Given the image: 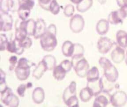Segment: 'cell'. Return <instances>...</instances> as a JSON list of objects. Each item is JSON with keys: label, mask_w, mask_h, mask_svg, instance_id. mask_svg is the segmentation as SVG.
Wrapping results in <instances>:
<instances>
[{"label": "cell", "mask_w": 127, "mask_h": 107, "mask_svg": "<svg viewBox=\"0 0 127 107\" xmlns=\"http://www.w3.org/2000/svg\"><path fill=\"white\" fill-rule=\"evenodd\" d=\"M56 35V26L54 24H51L47 28L45 34L40 38V45L42 50L45 51L51 52L55 49L58 44Z\"/></svg>", "instance_id": "6da1fadb"}, {"label": "cell", "mask_w": 127, "mask_h": 107, "mask_svg": "<svg viewBox=\"0 0 127 107\" xmlns=\"http://www.w3.org/2000/svg\"><path fill=\"white\" fill-rule=\"evenodd\" d=\"M98 63L104 69V76L108 81L115 83L119 78V72L110 60L102 57L99 59Z\"/></svg>", "instance_id": "7a4b0ae2"}, {"label": "cell", "mask_w": 127, "mask_h": 107, "mask_svg": "<svg viewBox=\"0 0 127 107\" xmlns=\"http://www.w3.org/2000/svg\"><path fill=\"white\" fill-rule=\"evenodd\" d=\"M63 100L67 107H78L79 100L76 96V83L72 81L66 87L63 93Z\"/></svg>", "instance_id": "3957f363"}, {"label": "cell", "mask_w": 127, "mask_h": 107, "mask_svg": "<svg viewBox=\"0 0 127 107\" xmlns=\"http://www.w3.org/2000/svg\"><path fill=\"white\" fill-rule=\"evenodd\" d=\"M15 72L17 79L20 81H24L28 79L31 73V66L27 58L22 57L18 60Z\"/></svg>", "instance_id": "277c9868"}, {"label": "cell", "mask_w": 127, "mask_h": 107, "mask_svg": "<svg viewBox=\"0 0 127 107\" xmlns=\"http://www.w3.org/2000/svg\"><path fill=\"white\" fill-rule=\"evenodd\" d=\"M71 61L76 75L82 78L86 77L90 68L87 60L83 57L79 59H71Z\"/></svg>", "instance_id": "5b68a950"}, {"label": "cell", "mask_w": 127, "mask_h": 107, "mask_svg": "<svg viewBox=\"0 0 127 107\" xmlns=\"http://www.w3.org/2000/svg\"><path fill=\"white\" fill-rule=\"evenodd\" d=\"M0 101L4 105L11 107H17L19 105V99L13 93L9 87L0 93Z\"/></svg>", "instance_id": "8992f818"}, {"label": "cell", "mask_w": 127, "mask_h": 107, "mask_svg": "<svg viewBox=\"0 0 127 107\" xmlns=\"http://www.w3.org/2000/svg\"><path fill=\"white\" fill-rule=\"evenodd\" d=\"M127 17V6L120 8L117 11L111 12L108 16V20L112 25L123 24L124 19Z\"/></svg>", "instance_id": "52a82bcc"}, {"label": "cell", "mask_w": 127, "mask_h": 107, "mask_svg": "<svg viewBox=\"0 0 127 107\" xmlns=\"http://www.w3.org/2000/svg\"><path fill=\"white\" fill-rule=\"evenodd\" d=\"M84 25V18L79 14H75L70 20V29L74 33H79L82 31Z\"/></svg>", "instance_id": "ba28073f"}, {"label": "cell", "mask_w": 127, "mask_h": 107, "mask_svg": "<svg viewBox=\"0 0 127 107\" xmlns=\"http://www.w3.org/2000/svg\"><path fill=\"white\" fill-rule=\"evenodd\" d=\"M21 0H0V12H17L20 8Z\"/></svg>", "instance_id": "9c48e42d"}, {"label": "cell", "mask_w": 127, "mask_h": 107, "mask_svg": "<svg viewBox=\"0 0 127 107\" xmlns=\"http://www.w3.org/2000/svg\"><path fill=\"white\" fill-rule=\"evenodd\" d=\"M127 103V94L124 91H116L111 96L110 103L113 107H123Z\"/></svg>", "instance_id": "30bf717a"}, {"label": "cell", "mask_w": 127, "mask_h": 107, "mask_svg": "<svg viewBox=\"0 0 127 107\" xmlns=\"http://www.w3.org/2000/svg\"><path fill=\"white\" fill-rule=\"evenodd\" d=\"M0 31L8 32L11 30L13 27V20L9 12H0Z\"/></svg>", "instance_id": "8fae6325"}, {"label": "cell", "mask_w": 127, "mask_h": 107, "mask_svg": "<svg viewBox=\"0 0 127 107\" xmlns=\"http://www.w3.org/2000/svg\"><path fill=\"white\" fill-rule=\"evenodd\" d=\"M113 45V42L109 38L101 37L97 41V50L100 54H105L111 50Z\"/></svg>", "instance_id": "7c38bea8"}, {"label": "cell", "mask_w": 127, "mask_h": 107, "mask_svg": "<svg viewBox=\"0 0 127 107\" xmlns=\"http://www.w3.org/2000/svg\"><path fill=\"white\" fill-rule=\"evenodd\" d=\"M111 95L109 93L102 91L96 96L94 101V107H105L110 103Z\"/></svg>", "instance_id": "4fadbf2b"}, {"label": "cell", "mask_w": 127, "mask_h": 107, "mask_svg": "<svg viewBox=\"0 0 127 107\" xmlns=\"http://www.w3.org/2000/svg\"><path fill=\"white\" fill-rule=\"evenodd\" d=\"M111 59L115 63L119 64L123 61L125 58V51L119 46H117L111 54Z\"/></svg>", "instance_id": "5bb4252c"}, {"label": "cell", "mask_w": 127, "mask_h": 107, "mask_svg": "<svg viewBox=\"0 0 127 107\" xmlns=\"http://www.w3.org/2000/svg\"><path fill=\"white\" fill-rule=\"evenodd\" d=\"M47 30L46 25L44 20L42 19H38L36 21L35 27L34 37L35 39H38L45 34Z\"/></svg>", "instance_id": "9a60e30c"}, {"label": "cell", "mask_w": 127, "mask_h": 107, "mask_svg": "<svg viewBox=\"0 0 127 107\" xmlns=\"http://www.w3.org/2000/svg\"><path fill=\"white\" fill-rule=\"evenodd\" d=\"M6 50L11 54L21 55L23 54L24 49L20 46V42L18 40L15 38V39L9 41Z\"/></svg>", "instance_id": "2e32d148"}, {"label": "cell", "mask_w": 127, "mask_h": 107, "mask_svg": "<svg viewBox=\"0 0 127 107\" xmlns=\"http://www.w3.org/2000/svg\"><path fill=\"white\" fill-rule=\"evenodd\" d=\"M87 86L91 90L94 96L96 97L103 91V85L101 78L93 81H87Z\"/></svg>", "instance_id": "e0dca14e"}, {"label": "cell", "mask_w": 127, "mask_h": 107, "mask_svg": "<svg viewBox=\"0 0 127 107\" xmlns=\"http://www.w3.org/2000/svg\"><path fill=\"white\" fill-rule=\"evenodd\" d=\"M45 98V93L43 89L37 87L34 89L32 94V98L34 103L40 105L43 102Z\"/></svg>", "instance_id": "ac0fdd59"}, {"label": "cell", "mask_w": 127, "mask_h": 107, "mask_svg": "<svg viewBox=\"0 0 127 107\" xmlns=\"http://www.w3.org/2000/svg\"><path fill=\"white\" fill-rule=\"evenodd\" d=\"M47 71H48L46 63L42 60L38 63L37 67L33 71L32 76L36 79L38 80L41 79Z\"/></svg>", "instance_id": "d6986e66"}, {"label": "cell", "mask_w": 127, "mask_h": 107, "mask_svg": "<svg viewBox=\"0 0 127 107\" xmlns=\"http://www.w3.org/2000/svg\"><path fill=\"white\" fill-rule=\"evenodd\" d=\"M109 23L108 20L101 19L98 21L96 26V30L100 35H104L107 34L109 29Z\"/></svg>", "instance_id": "ffe728a7"}, {"label": "cell", "mask_w": 127, "mask_h": 107, "mask_svg": "<svg viewBox=\"0 0 127 107\" xmlns=\"http://www.w3.org/2000/svg\"><path fill=\"white\" fill-rule=\"evenodd\" d=\"M75 45L70 41H66L62 46V50L64 55L66 57H72L73 54Z\"/></svg>", "instance_id": "44dd1931"}, {"label": "cell", "mask_w": 127, "mask_h": 107, "mask_svg": "<svg viewBox=\"0 0 127 107\" xmlns=\"http://www.w3.org/2000/svg\"><path fill=\"white\" fill-rule=\"evenodd\" d=\"M116 39L118 46L123 49L127 47V33L123 30H119L116 34Z\"/></svg>", "instance_id": "7402d4cb"}, {"label": "cell", "mask_w": 127, "mask_h": 107, "mask_svg": "<svg viewBox=\"0 0 127 107\" xmlns=\"http://www.w3.org/2000/svg\"><path fill=\"white\" fill-rule=\"evenodd\" d=\"M67 73L65 70L59 64L54 67L53 75L55 79L58 81H62L65 78Z\"/></svg>", "instance_id": "603a6c76"}, {"label": "cell", "mask_w": 127, "mask_h": 107, "mask_svg": "<svg viewBox=\"0 0 127 107\" xmlns=\"http://www.w3.org/2000/svg\"><path fill=\"white\" fill-rule=\"evenodd\" d=\"M93 3V0H82L76 4V9L80 12H85L91 8Z\"/></svg>", "instance_id": "cb8c5ba5"}, {"label": "cell", "mask_w": 127, "mask_h": 107, "mask_svg": "<svg viewBox=\"0 0 127 107\" xmlns=\"http://www.w3.org/2000/svg\"><path fill=\"white\" fill-rule=\"evenodd\" d=\"M93 96L91 90L87 86L82 89L79 93L80 99L83 102H88Z\"/></svg>", "instance_id": "d4e9b609"}, {"label": "cell", "mask_w": 127, "mask_h": 107, "mask_svg": "<svg viewBox=\"0 0 127 107\" xmlns=\"http://www.w3.org/2000/svg\"><path fill=\"white\" fill-rule=\"evenodd\" d=\"M45 63L48 68V71H51L54 70L56 66L57 61L55 57L51 55H45L42 59Z\"/></svg>", "instance_id": "484cf974"}, {"label": "cell", "mask_w": 127, "mask_h": 107, "mask_svg": "<svg viewBox=\"0 0 127 107\" xmlns=\"http://www.w3.org/2000/svg\"><path fill=\"white\" fill-rule=\"evenodd\" d=\"M86 77L87 81H93L99 79V72L97 67L95 66L92 67L88 71Z\"/></svg>", "instance_id": "4316f807"}, {"label": "cell", "mask_w": 127, "mask_h": 107, "mask_svg": "<svg viewBox=\"0 0 127 107\" xmlns=\"http://www.w3.org/2000/svg\"><path fill=\"white\" fill-rule=\"evenodd\" d=\"M75 47L71 59H79L83 57L84 54V48L83 45L79 43H75Z\"/></svg>", "instance_id": "83f0119b"}, {"label": "cell", "mask_w": 127, "mask_h": 107, "mask_svg": "<svg viewBox=\"0 0 127 107\" xmlns=\"http://www.w3.org/2000/svg\"><path fill=\"white\" fill-rule=\"evenodd\" d=\"M103 85V91L107 93H110L115 88L117 87V84H114V83H112L108 81L105 77L103 76L101 77Z\"/></svg>", "instance_id": "f1b7e54d"}, {"label": "cell", "mask_w": 127, "mask_h": 107, "mask_svg": "<svg viewBox=\"0 0 127 107\" xmlns=\"http://www.w3.org/2000/svg\"><path fill=\"white\" fill-rule=\"evenodd\" d=\"M35 4L34 0H21L20 8L31 10Z\"/></svg>", "instance_id": "f546056e"}, {"label": "cell", "mask_w": 127, "mask_h": 107, "mask_svg": "<svg viewBox=\"0 0 127 107\" xmlns=\"http://www.w3.org/2000/svg\"><path fill=\"white\" fill-rule=\"evenodd\" d=\"M52 14L57 15L60 12V6L57 0H52L49 7V11Z\"/></svg>", "instance_id": "4dcf8cb0"}, {"label": "cell", "mask_w": 127, "mask_h": 107, "mask_svg": "<svg viewBox=\"0 0 127 107\" xmlns=\"http://www.w3.org/2000/svg\"><path fill=\"white\" fill-rule=\"evenodd\" d=\"M17 12L20 19L22 20H26L30 16L31 10L19 8Z\"/></svg>", "instance_id": "1f68e13d"}, {"label": "cell", "mask_w": 127, "mask_h": 107, "mask_svg": "<svg viewBox=\"0 0 127 107\" xmlns=\"http://www.w3.org/2000/svg\"><path fill=\"white\" fill-rule=\"evenodd\" d=\"M8 86L6 83V74L2 69H0V93L5 90Z\"/></svg>", "instance_id": "d6a6232c"}, {"label": "cell", "mask_w": 127, "mask_h": 107, "mask_svg": "<svg viewBox=\"0 0 127 107\" xmlns=\"http://www.w3.org/2000/svg\"><path fill=\"white\" fill-rule=\"evenodd\" d=\"M9 41L6 34H0V50L4 51L6 50Z\"/></svg>", "instance_id": "836d02e7"}, {"label": "cell", "mask_w": 127, "mask_h": 107, "mask_svg": "<svg viewBox=\"0 0 127 107\" xmlns=\"http://www.w3.org/2000/svg\"><path fill=\"white\" fill-rule=\"evenodd\" d=\"M75 10V7L72 4H68L64 7V13L66 17H70L73 15Z\"/></svg>", "instance_id": "e575fe53"}, {"label": "cell", "mask_w": 127, "mask_h": 107, "mask_svg": "<svg viewBox=\"0 0 127 107\" xmlns=\"http://www.w3.org/2000/svg\"><path fill=\"white\" fill-rule=\"evenodd\" d=\"M19 42H20V46L24 49H29L32 46L33 43L32 40L29 36L27 37L26 38H24L23 39L21 40Z\"/></svg>", "instance_id": "d590c367"}, {"label": "cell", "mask_w": 127, "mask_h": 107, "mask_svg": "<svg viewBox=\"0 0 127 107\" xmlns=\"http://www.w3.org/2000/svg\"><path fill=\"white\" fill-rule=\"evenodd\" d=\"M9 69L10 71H12L13 70L15 69L16 67L18 64V59L16 55H12L9 59Z\"/></svg>", "instance_id": "8d00e7d4"}, {"label": "cell", "mask_w": 127, "mask_h": 107, "mask_svg": "<svg viewBox=\"0 0 127 107\" xmlns=\"http://www.w3.org/2000/svg\"><path fill=\"white\" fill-rule=\"evenodd\" d=\"M52 0H38V3L44 10L49 11V7Z\"/></svg>", "instance_id": "74e56055"}, {"label": "cell", "mask_w": 127, "mask_h": 107, "mask_svg": "<svg viewBox=\"0 0 127 107\" xmlns=\"http://www.w3.org/2000/svg\"><path fill=\"white\" fill-rule=\"evenodd\" d=\"M60 64L65 70L67 73L69 72L71 70L72 67H73L71 61H70L68 59H65L62 61Z\"/></svg>", "instance_id": "f35d334b"}, {"label": "cell", "mask_w": 127, "mask_h": 107, "mask_svg": "<svg viewBox=\"0 0 127 107\" xmlns=\"http://www.w3.org/2000/svg\"><path fill=\"white\" fill-rule=\"evenodd\" d=\"M27 89V85L25 84H21L17 87L16 92L20 97H24L25 93Z\"/></svg>", "instance_id": "ab89813d"}, {"label": "cell", "mask_w": 127, "mask_h": 107, "mask_svg": "<svg viewBox=\"0 0 127 107\" xmlns=\"http://www.w3.org/2000/svg\"><path fill=\"white\" fill-rule=\"evenodd\" d=\"M117 5L120 7L127 6V0H116Z\"/></svg>", "instance_id": "60d3db41"}, {"label": "cell", "mask_w": 127, "mask_h": 107, "mask_svg": "<svg viewBox=\"0 0 127 107\" xmlns=\"http://www.w3.org/2000/svg\"><path fill=\"white\" fill-rule=\"evenodd\" d=\"M70 0L72 3L76 4H79L80 2H81L82 0Z\"/></svg>", "instance_id": "b9f144b4"}, {"label": "cell", "mask_w": 127, "mask_h": 107, "mask_svg": "<svg viewBox=\"0 0 127 107\" xmlns=\"http://www.w3.org/2000/svg\"><path fill=\"white\" fill-rule=\"evenodd\" d=\"M98 2L101 4H104L106 2V0H97Z\"/></svg>", "instance_id": "7bdbcfd3"}, {"label": "cell", "mask_w": 127, "mask_h": 107, "mask_svg": "<svg viewBox=\"0 0 127 107\" xmlns=\"http://www.w3.org/2000/svg\"><path fill=\"white\" fill-rule=\"evenodd\" d=\"M27 89H30L31 87H32V84L31 82H28L27 84Z\"/></svg>", "instance_id": "ee69618b"}, {"label": "cell", "mask_w": 127, "mask_h": 107, "mask_svg": "<svg viewBox=\"0 0 127 107\" xmlns=\"http://www.w3.org/2000/svg\"><path fill=\"white\" fill-rule=\"evenodd\" d=\"M125 63H126V65L127 66V53H126V57H125Z\"/></svg>", "instance_id": "f6af8a7d"}]
</instances>
